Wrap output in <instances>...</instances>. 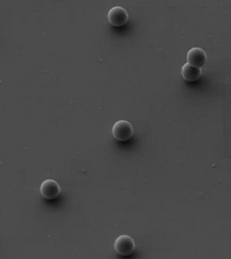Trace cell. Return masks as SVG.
Segmentation results:
<instances>
[{"label": "cell", "mask_w": 231, "mask_h": 259, "mask_svg": "<svg viewBox=\"0 0 231 259\" xmlns=\"http://www.w3.org/2000/svg\"><path fill=\"white\" fill-rule=\"evenodd\" d=\"M186 59L190 65L200 68L205 65L206 61H207V56H206L205 51L202 49L195 47L188 51Z\"/></svg>", "instance_id": "5"}, {"label": "cell", "mask_w": 231, "mask_h": 259, "mask_svg": "<svg viewBox=\"0 0 231 259\" xmlns=\"http://www.w3.org/2000/svg\"><path fill=\"white\" fill-rule=\"evenodd\" d=\"M60 193H61V187L54 180H46L41 184V195L47 200H54L59 196Z\"/></svg>", "instance_id": "4"}, {"label": "cell", "mask_w": 231, "mask_h": 259, "mask_svg": "<svg viewBox=\"0 0 231 259\" xmlns=\"http://www.w3.org/2000/svg\"><path fill=\"white\" fill-rule=\"evenodd\" d=\"M114 248L118 255L128 256L135 251V242L130 236L123 234L116 239Z\"/></svg>", "instance_id": "2"}, {"label": "cell", "mask_w": 231, "mask_h": 259, "mask_svg": "<svg viewBox=\"0 0 231 259\" xmlns=\"http://www.w3.org/2000/svg\"><path fill=\"white\" fill-rule=\"evenodd\" d=\"M112 132L116 140L124 142L132 138L134 134V128L129 121L119 120L114 123L112 126Z\"/></svg>", "instance_id": "1"}, {"label": "cell", "mask_w": 231, "mask_h": 259, "mask_svg": "<svg viewBox=\"0 0 231 259\" xmlns=\"http://www.w3.org/2000/svg\"><path fill=\"white\" fill-rule=\"evenodd\" d=\"M129 15L127 10L121 6L113 7L107 13V20L111 25L120 27L128 22Z\"/></svg>", "instance_id": "3"}, {"label": "cell", "mask_w": 231, "mask_h": 259, "mask_svg": "<svg viewBox=\"0 0 231 259\" xmlns=\"http://www.w3.org/2000/svg\"><path fill=\"white\" fill-rule=\"evenodd\" d=\"M202 75V72L200 68L191 66L188 63L183 65L181 68V75L185 80L188 82H195L199 80Z\"/></svg>", "instance_id": "6"}]
</instances>
